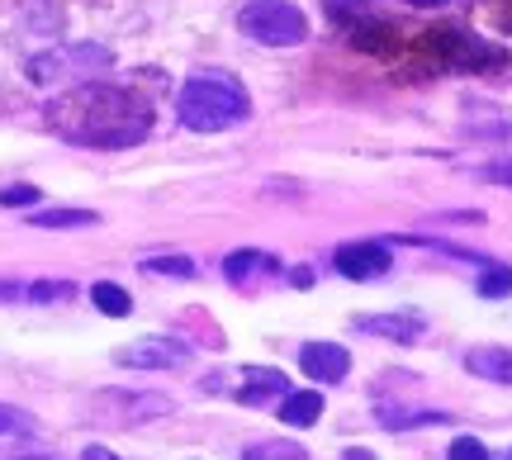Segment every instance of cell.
I'll list each match as a JSON object with an SVG mask.
<instances>
[{"mask_svg":"<svg viewBox=\"0 0 512 460\" xmlns=\"http://www.w3.org/2000/svg\"><path fill=\"white\" fill-rule=\"evenodd\" d=\"M332 266L347 280H375L389 271V247L384 242H347V247H337Z\"/></svg>","mask_w":512,"mask_h":460,"instance_id":"cell-5","label":"cell"},{"mask_svg":"<svg viewBox=\"0 0 512 460\" xmlns=\"http://www.w3.org/2000/svg\"><path fill=\"white\" fill-rule=\"evenodd\" d=\"M91 299H95V309L110 313V318H128V313H133V299H128V290H119V285H110V280H100V285L91 290Z\"/></svg>","mask_w":512,"mask_h":460,"instance_id":"cell-14","label":"cell"},{"mask_svg":"<svg viewBox=\"0 0 512 460\" xmlns=\"http://www.w3.org/2000/svg\"><path fill=\"white\" fill-rule=\"evenodd\" d=\"M147 124H152L147 105L119 86H81L53 105V129L81 148H133Z\"/></svg>","mask_w":512,"mask_h":460,"instance_id":"cell-1","label":"cell"},{"mask_svg":"<svg viewBox=\"0 0 512 460\" xmlns=\"http://www.w3.org/2000/svg\"><path fill=\"white\" fill-rule=\"evenodd\" d=\"M38 200V185H10V190H0V204H34Z\"/></svg>","mask_w":512,"mask_h":460,"instance_id":"cell-20","label":"cell"},{"mask_svg":"<svg viewBox=\"0 0 512 460\" xmlns=\"http://www.w3.org/2000/svg\"><path fill=\"white\" fill-rule=\"evenodd\" d=\"M318 413H323V394H313V389L285 394V404H280V418H285L290 427H313L318 423Z\"/></svg>","mask_w":512,"mask_h":460,"instance_id":"cell-11","label":"cell"},{"mask_svg":"<svg viewBox=\"0 0 512 460\" xmlns=\"http://www.w3.org/2000/svg\"><path fill=\"white\" fill-rule=\"evenodd\" d=\"M484 181H494V185H508V190H512V157H508V162H494V166H484Z\"/></svg>","mask_w":512,"mask_h":460,"instance_id":"cell-22","label":"cell"},{"mask_svg":"<svg viewBox=\"0 0 512 460\" xmlns=\"http://www.w3.org/2000/svg\"><path fill=\"white\" fill-rule=\"evenodd\" d=\"M242 460H309V451L294 446V442H261V446H252Z\"/></svg>","mask_w":512,"mask_h":460,"instance_id":"cell-15","label":"cell"},{"mask_svg":"<svg viewBox=\"0 0 512 460\" xmlns=\"http://www.w3.org/2000/svg\"><path fill=\"white\" fill-rule=\"evenodd\" d=\"M223 271H228V280H233V285H247L252 276H271L275 257H271V252H233V257L223 261Z\"/></svg>","mask_w":512,"mask_h":460,"instance_id":"cell-12","label":"cell"},{"mask_svg":"<svg viewBox=\"0 0 512 460\" xmlns=\"http://www.w3.org/2000/svg\"><path fill=\"white\" fill-rule=\"evenodd\" d=\"M271 394H290V380L280 370H247V380L238 389V404H261Z\"/></svg>","mask_w":512,"mask_h":460,"instance_id":"cell-10","label":"cell"},{"mask_svg":"<svg viewBox=\"0 0 512 460\" xmlns=\"http://www.w3.org/2000/svg\"><path fill=\"white\" fill-rule=\"evenodd\" d=\"M408 5H418V10H437V5H446V0H408Z\"/></svg>","mask_w":512,"mask_h":460,"instance_id":"cell-24","label":"cell"},{"mask_svg":"<svg viewBox=\"0 0 512 460\" xmlns=\"http://www.w3.org/2000/svg\"><path fill=\"white\" fill-rule=\"evenodd\" d=\"M446 460H489V451H484V442H475V437H460V442L446 451Z\"/></svg>","mask_w":512,"mask_h":460,"instance_id":"cell-19","label":"cell"},{"mask_svg":"<svg viewBox=\"0 0 512 460\" xmlns=\"http://www.w3.org/2000/svg\"><path fill=\"white\" fill-rule=\"evenodd\" d=\"M238 29L266 48H294L309 38V19L290 0H247L238 10Z\"/></svg>","mask_w":512,"mask_h":460,"instance_id":"cell-3","label":"cell"},{"mask_svg":"<svg viewBox=\"0 0 512 460\" xmlns=\"http://www.w3.org/2000/svg\"><path fill=\"white\" fill-rule=\"evenodd\" d=\"M252 114V100L228 72H200L181 86V100H176V119H181L190 133H223L247 124Z\"/></svg>","mask_w":512,"mask_h":460,"instance_id":"cell-2","label":"cell"},{"mask_svg":"<svg viewBox=\"0 0 512 460\" xmlns=\"http://www.w3.org/2000/svg\"><path fill=\"white\" fill-rule=\"evenodd\" d=\"M152 276H195V261L190 257H152V261H143Z\"/></svg>","mask_w":512,"mask_h":460,"instance_id":"cell-17","label":"cell"},{"mask_svg":"<svg viewBox=\"0 0 512 460\" xmlns=\"http://www.w3.org/2000/svg\"><path fill=\"white\" fill-rule=\"evenodd\" d=\"M67 295H72V280H38V285H29V299H38V304H53V299Z\"/></svg>","mask_w":512,"mask_h":460,"instance_id":"cell-18","label":"cell"},{"mask_svg":"<svg viewBox=\"0 0 512 460\" xmlns=\"http://www.w3.org/2000/svg\"><path fill=\"white\" fill-rule=\"evenodd\" d=\"M465 366L484 375V380H498V385H512V351L508 347H479L465 356Z\"/></svg>","mask_w":512,"mask_h":460,"instance_id":"cell-9","label":"cell"},{"mask_svg":"<svg viewBox=\"0 0 512 460\" xmlns=\"http://www.w3.org/2000/svg\"><path fill=\"white\" fill-rule=\"evenodd\" d=\"M24 427H29V418H24L19 408L0 404V432H24Z\"/></svg>","mask_w":512,"mask_h":460,"instance_id":"cell-21","label":"cell"},{"mask_svg":"<svg viewBox=\"0 0 512 460\" xmlns=\"http://www.w3.org/2000/svg\"><path fill=\"white\" fill-rule=\"evenodd\" d=\"M479 295H484V299L512 295V266H489V271L479 276Z\"/></svg>","mask_w":512,"mask_h":460,"instance_id":"cell-16","label":"cell"},{"mask_svg":"<svg viewBox=\"0 0 512 460\" xmlns=\"http://www.w3.org/2000/svg\"><path fill=\"white\" fill-rule=\"evenodd\" d=\"M34 228H91V223H100L91 214V209H43V214H34Z\"/></svg>","mask_w":512,"mask_h":460,"instance_id":"cell-13","label":"cell"},{"mask_svg":"<svg viewBox=\"0 0 512 460\" xmlns=\"http://www.w3.org/2000/svg\"><path fill=\"white\" fill-rule=\"evenodd\" d=\"M110 67V48L100 43H72V48H53V53L29 57V81L34 86H53L57 76H95Z\"/></svg>","mask_w":512,"mask_h":460,"instance_id":"cell-4","label":"cell"},{"mask_svg":"<svg viewBox=\"0 0 512 460\" xmlns=\"http://www.w3.org/2000/svg\"><path fill=\"white\" fill-rule=\"evenodd\" d=\"M81 460H114L105 446H91V451H81Z\"/></svg>","mask_w":512,"mask_h":460,"instance_id":"cell-23","label":"cell"},{"mask_svg":"<svg viewBox=\"0 0 512 460\" xmlns=\"http://www.w3.org/2000/svg\"><path fill=\"white\" fill-rule=\"evenodd\" d=\"M190 361V347L171 342V337H143L133 347L119 351V366H143V370H171Z\"/></svg>","mask_w":512,"mask_h":460,"instance_id":"cell-6","label":"cell"},{"mask_svg":"<svg viewBox=\"0 0 512 460\" xmlns=\"http://www.w3.org/2000/svg\"><path fill=\"white\" fill-rule=\"evenodd\" d=\"M347 460H370V456H366V451H351V456H347Z\"/></svg>","mask_w":512,"mask_h":460,"instance_id":"cell-25","label":"cell"},{"mask_svg":"<svg viewBox=\"0 0 512 460\" xmlns=\"http://www.w3.org/2000/svg\"><path fill=\"white\" fill-rule=\"evenodd\" d=\"M299 366H304V375H313V380L337 385V380H347L351 351L337 347V342H304V347H299Z\"/></svg>","mask_w":512,"mask_h":460,"instance_id":"cell-7","label":"cell"},{"mask_svg":"<svg viewBox=\"0 0 512 460\" xmlns=\"http://www.w3.org/2000/svg\"><path fill=\"white\" fill-rule=\"evenodd\" d=\"M361 332L389 337V342H418L422 337V318L418 313H375V318H356Z\"/></svg>","mask_w":512,"mask_h":460,"instance_id":"cell-8","label":"cell"}]
</instances>
